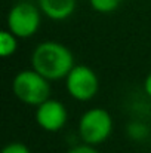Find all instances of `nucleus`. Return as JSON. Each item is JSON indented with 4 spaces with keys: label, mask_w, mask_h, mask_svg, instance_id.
Listing matches in <instances>:
<instances>
[{
    "label": "nucleus",
    "mask_w": 151,
    "mask_h": 153,
    "mask_svg": "<svg viewBox=\"0 0 151 153\" xmlns=\"http://www.w3.org/2000/svg\"><path fill=\"white\" fill-rule=\"evenodd\" d=\"M142 88H144V94H145L148 98H151V71L147 74V76H145Z\"/></svg>",
    "instance_id": "obj_13"
},
{
    "label": "nucleus",
    "mask_w": 151,
    "mask_h": 153,
    "mask_svg": "<svg viewBox=\"0 0 151 153\" xmlns=\"http://www.w3.org/2000/svg\"><path fill=\"white\" fill-rule=\"evenodd\" d=\"M30 65L49 82L62 80L76 65L68 46L56 40H45L36 45L30 55Z\"/></svg>",
    "instance_id": "obj_1"
},
{
    "label": "nucleus",
    "mask_w": 151,
    "mask_h": 153,
    "mask_svg": "<svg viewBox=\"0 0 151 153\" xmlns=\"http://www.w3.org/2000/svg\"><path fill=\"white\" fill-rule=\"evenodd\" d=\"M36 123L46 132L61 131L68 120V110L64 102L55 98H48L45 102L36 107L34 113Z\"/></svg>",
    "instance_id": "obj_6"
},
{
    "label": "nucleus",
    "mask_w": 151,
    "mask_h": 153,
    "mask_svg": "<svg viewBox=\"0 0 151 153\" xmlns=\"http://www.w3.org/2000/svg\"><path fill=\"white\" fill-rule=\"evenodd\" d=\"M67 94L80 102L91 101L99 91V79L94 68L85 64H76L64 79Z\"/></svg>",
    "instance_id": "obj_5"
},
{
    "label": "nucleus",
    "mask_w": 151,
    "mask_h": 153,
    "mask_svg": "<svg viewBox=\"0 0 151 153\" xmlns=\"http://www.w3.org/2000/svg\"><path fill=\"white\" fill-rule=\"evenodd\" d=\"M12 92L22 104L37 107L50 98V82L30 67L15 74Z\"/></svg>",
    "instance_id": "obj_2"
},
{
    "label": "nucleus",
    "mask_w": 151,
    "mask_h": 153,
    "mask_svg": "<svg viewBox=\"0 0 151 153\" xmlns=\"http://www.w3.org/2000/svg\"><path fill=\"white\" fill-rule=\"evenodd\" d=\"M42 15L43 13L37 3L21 0L15 3L7 12V30L18 39H30L39 31L42 25Z\"/></svg>",
    "instance_id": "obj_4"
},
{
    "label": "nucleus",
    "mask_w": 151,
    "mask_h": 153,
    "mask_svg": "<svg viewBox=\"0 0 151 153\" xmlns=\"http://www.w3.org/2000/svg\"><path fill=\"white\" fill-rule=\"evenodd\" d=\"M1 153H31V150L28 149L27 144L21 141H12L1 149Z\"/></svg>",
    "instance_id": "obj_11"
},
{
    "label": "nucleus",
    "mask_w": 151,
    "mask_h": 153,
    "mask_svg": "<svg viewBox=\"0 0 151 153\" xmlns=\"http://www.w3.org/2000/svg\"><path fill=\"white\" fill-rule=\"evenodd\" d=\"M42 13L50 21L68 19L77 6V0H36Z\"/></svg>",
    "instance_id": "obj_7"
},
{
    "label": "nucleus",
    "mask_w": 151,
    "mask_h": 153,
    "mask_svg": "<svg viewBox=\"0 0 151 153\" xmlns=\"http://www.w3.org/2000/svg\"><path fill=\"white\" fill-rule=\"evenodd\" d=\"M114 129V120L108 110L102 107H91L86 111L82 113L79 123H77V132L83 143L91 146H99L105 143Z\"/></svg>",
    "instance_id": "obj_3"
},
{
    "label": "nucleus",
    "mask_w": 151,
    "mask_h": 153,
    "mask_svg": "<svg viewBox=\"0 0 151 153\" xmlns=\"http://www.w3.org/2000/svg\"><path fill=\"white\" fill-rule=\"evenodd\" d=\"M123 0H89V6L98 13H113L116 12Z\"/></svg>",
    "instance_id": "obj_10"
},
{
    "label": "nucleus",
    "mask_w": 151,
    "mask_h": 153,
    "mask_svg": "<svg viewBox=\"0 0 151 153\" xmlns=\"http://www.w3.org/2000/svg\"><path fill=\"white\" fill-rule=\"evenodd\" d=\"M18 51V37L10 33L7 28L0 33V55L3 58H9Z\"/></svg>",
    "instance_id": "obj_9"
},
{
    "label": "nucleus",
    "mask_w": 151,
    "mask_h": 153,
    "mask_svg": "<svg viewBox=\"0 0 151 153\" xmlns=\"http://www.w3.org/2000/svg\"><path fill=\"white\" fill-rule=\"evenodd\" d=\"M124 132H126V137L133 143H144L151 135V129L148 123L144 122V120H139V119L129 120L126 123Z\"/></svg>",
    "instance_id": "obj_8"
},
{
    "label": "nucleus",
    "mask_w": 151,
    "mask_h": 153,
    "mask_svg": "<svg viewBox=\"0 0 151 153\" xmlns=\"http://www.w3.org/2000/svg\"><path fill=\"white\" fill-rule=\"evenodd\" d=\"M67 153H99L98 149L95 146H91V144H86V143H82V144H77L71 149H68Z\"/></svg>",
    "instance_id": "obj_12"
}]
</instances>
